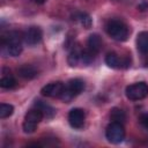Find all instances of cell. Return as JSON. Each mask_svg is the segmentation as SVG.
<instances>
[{
  "instance_id": "44dd1931",
  "label": "cell",
  "mask_w": 148,
  "mask_h": 148,
  "mask_svg": "<svg viewBox=\"0 0 148 148\" xmlns=\"http://www.w3.org/2000/svg\"><path fill=\"white\" fill-rule=\"evenodd\" d=\"M139 121H140L141 126H142L146 131H148V112L142 113V114L139 117Z\"/></svg>"
},
{
  "instance_id": "ba28073f",
  "label": "cell",
  "mask_w": 148,
  "mask_h": 148,
  "mask_svg": "<svg viewBox=\"0 0 148 148\" xmlns=\"http://www.w3.org/2000/svg\"><path fill=\"white\" fill-rule=\"evenodd\" d=\"M64 88H65L64 83L60 81H57V82H52L44 86L40 90V94L46 97H60V95L64 91Z\"/></svg>"
},
{
  "instance_id": "7402d4cb",
  "label": "cell",
  "mask_w": 148,
  "mask_h": 148,
  "mask_svg": "<svg viewBox=\"0 0 148 148\" xmlns=\"http://www.w3.org/2000/svg\"><path fill=\"white\" fill-rule=\"evenodd\" d=\"M138 8H139L140 10H145V9H147V8H148V3H147V2H143V3H140V5L138 6Z\"/></svg>"
},
{
  "instance_id": "8992f818",
  "label": "cell",
  "mask_w": 148,
  "mask_h": 148,
  "mask_svg": "<svg viewBox=\"0 0 148 148\" xmlns=\"http://www.w3.org/2000/svg\"><path fill=\"white\" fill-rule=\"evenodd\" d=\"M105 136L109 142L111 143H119L125 139V128L121 123L111 121L106 130H105Z\"/></svg>"
},
{
  "instance_id": "2e32d148",
  "label": "cell",
  "mask_w": 148,
  "mask_h": 148,
  "mask_svg": "<svg viewBox=\"0 0 148 148\" xmlns=\"http://www.w3.org/2000/svg\"><path fill=\"white\" fill-rule=\"evenodd\" d=\"M80 59H81V51H80L79 49L74 47V49L69 52V54H68L67 62H68V65H69V66L74 67V66H76V65L79 64Z\"/></svg>"
},
{
  "instance_id": "9a60e30c",
  "label": "cell",
  "mask_w": 148,
  "mask_h": 148,
  "mask_svg": "<svg viewBox=\"0 0 148 148\" xmlns=\"http://www.w3.org/2000/svg\"><path fill=\"white\" fill-rule=\"evenodd\" d=\"M110 118L112 121H117V123H121L124 124V121L126 120V114L125 112L119 109V108H113L110 112Z\"/></svg>"
},
{
  "instance_id": "8fae6325",
  "label": "cell",
  "mask_w": 148,
  "mask_h": 148,
  "mask_svg": "<svg viewBox=\"0 0 148 148\" xmlns=\"http://www.w3.org/2000/svg\"><path fill=\"white\" fill-rule=\"evenodd\" d=\"M17 74L25 80H31L37 75V69L31 65H22L17 68Z\"/></svg>"
},
{
  "instance_id": "e0dca14e",
  "label": "cell",
  "mask_w": 148,
  "mask_h": 148,
  "mask_svg": "<svg viewBox=\"0 0 148 148\" xmlns=\"http://www.w3.org/2000/svg\"><path fill=\"white\" fill-rule=\"evenodd\" d=\"M0 87L3 89H13L16 87V80L9 74V75H3L0 79Z\"/></svg>"
},
{
  "instance_id": "9c48e42d",
  "label": "cell",
  "mask_w": 148,
  "mask_h": 148,
  "mask_svg": "<svg viewBox=\"0 0 148 148\" xmlns=\"http://www.w3.org/2000/svg\"><path fill=\"white\" fill-rule=\"evenodd\" d=\"M23 37H24V42L28 45H36L42 40L43 32L38 27H30Z\"/></svg>"
},
{
  "instance_id": "4fadbf2b",
  "label": "cell",
  "mask_w": 148,
  "mask_h": 148,
  "mask_svg": "<svg viewBox=\"0 0 148 148\" xmlns=\"http://www.w3.org/2000/svg\"><path fill=\"white\" fill-rule=\"evenodd\" d=\"M35 108H37L38 110H40L42 113H43V116H44L45 118H52V117L56 114V110H54L51 105L46 104V103L43 102V101H39V99L36 101Z\"/></svg>"
},
{
  "instance_id": "52a82bcc",
  "label": "cell",
  "mask_w": 148,
  "mask_h": 148,
  "mask_svg": "<svg viewBox=\"0 0 148 148\" xmlns=\"http://www.w3.org/2000/svg\"><path fill=\"white\" fill-rule=\"evenodd\" d=\"M84 119H86V114L82 109L75 108V109H72L68 113V123L73 128L79 130V128L83 127Z\"/></svg>"
},
{
  "instance_id": "d6986e66",
  "label": "cell",
  "mask_w": 148,
  "mask_h": 148,
  "mask_svg": "<svg viewBox=\"0 0 148 148\" xmlns=\"http://www.w3.org/2000/svg\"><path fill=\"white\" fill-rule=\"evenodd\" d=\"M76 18L79 20V22L86 29H89L90 28V25H91V18H90V16L88 14H86V13H79L77 16H76Z\"/></svg>"
},
{
  "instance_id": "5bb4252c",
  "label": "cell",
  "mask_w": 148,
  "mask_h": 148,
  "mask_svg": "<svg viewBox=\"0 0 148 148\" xmlns=\"http://www.w3.org/2000/svg\"><path fill=\"white\" fill-rule=\"evenodd\" d=\"M105 64L111 68H119L123 65V62L120 61L118 54L114 53V52H109L105 56Z\"/></svg>"
},
{
  "instance_id": "277c9868",
  "label": "cell",
  "mask_w": 148,
  "mask_h": 148,
  "mask_svg": "<svg viewBox=\"0 0 148 148\" xmlns=\"http://www.w3.org/2000/svg\"><path fill=\"white\" fill-rule=\"evenodd\" d=\"M126 97L131 101H140L148 96V84L143 81L130 84L125 90Z\"/></svg>"
},
{
  "instance_id": "7c38bea8",
  "label": "cell",
  "mask_w": 148,
  "mask_h": 148,
  "mask_svg": "<svg viewBox=\"0 0 148 148\" xmlns=\"http://www.w3.org/2000/svg\"><path fill=\"white\" fill-rule=\"evenodd\" d=\"M136 47L142 54H148V32L142 31L138 35Z\"/></svg>"
},
{
  "instance_id": "7a4b0ae2",
  "label": "cell",
  "mask_w": 148,
  "mask_h": 148,
  "mask_svg": "<svg viewBox=\"0 0 148 148\" xmlns=\"http://www.w3.org/2000/svg\"><path fill=\"white\" fill-rule=\"evenodd\" d=\"M105 30L111 38L118 42H124L128 37L127 25L119 20H110L105 25Z\"/></svg>"
},
{
  "instance_id": "6da1fadb",
  "label": "cell",
  "mask_w": 148,
  "mask_h": 148,
  "mask_svg": "<svg viewBox=\"0 0 148 148\" xmlns=\"http://www.w3.org/2000/svg\"><path fill=\"white\" fill-rule=\"evenodd\" d=\"M22 39H24V37H22L21 32L10 31L6 36L1 37V44L6 47L9 56L17 57L22 52Z\"/></svg>"
},
{
  "instance_id": "30bf717a",
  "label": "cell",
  "mask_w": 148,
  "mask_h": 148,
  "mask_svg": "<svg viewBox=\"0 0 148 148\" xmlns=\"http://www.w3.org/2000/svg\"><path fill=\"white\" fill-rule=\"evenodd\" d=\"M102 45H103V42H102V38L99 37V35L97 34H91L89 37H88V40H87V49L92 52L94 54H97L99 53V51L102 50Z\"/></svg>"
},
{
  "instance_id": "ffe728a7",
  "label": "cell",
  "mask_w": 148,
  "mask_h": 148,
  "mask_svg": "<svg viewBox=\"0 0 148 148\" xmlns=\"http://www.w3.org/2000/svg\"><path fill=\"white\" fill-rule=\"evenodd\" d=\"M95 57H96V54H94L92 52H90L88 49L81 51V60H82V62H84V64H90V62H92L94 59H95Z\"/></svg>"
},
{
  "instance_id": "603a6c76",
  "label": "cell",
  "mask_w": 148,
  "mask_h": 148,
  "mask_svg": "<svg viewBox=\"0 0 148 148\" xmlns=\"http://www.w3.org/2000/svg\"><path fill=\"white\" fill-rule=\"evenodd\" d=\"M34 1H35L36 3H39V5H40V3H44V2H45V0H34Z\"/></svg>"
},
{
  "instance_id": "ac0fdd59",
  "label": "cell",
  "mask_w": 148,
  "mask_h": 148,
  "mask_svg": "<svg viewBox=\"0 0 148 148\" xmlns=\"http://www.w3.org/2000/svg\"><path fill=\"white\" fill-rule=\"evenodd\" d=\"M14 112V106L10 104H6V103H1L0 104V118L5 119L9 116H12Z\"/></svg>"
},
{
  "instance_id": "3957f363",
  "label": "cell",
  "mask_w": 148,
  "mask_h": 148,
  "mask_svg": "<svg viewBox=\"0 0 148 148\" xmlns=\"http://www.w3.org/2000/svg\"><path fill=\"white\" fill-rule=\"evenodd\" d=\"M83 89H84V82L81 79H72L65 86L64 91L60 95V98L64 102L69 103L76 95H79L80 92H82Z\"/></svg>"
},
{
  "instance_id": "5b68a950",
  "label": "cell",
  "mask_w": 148,
  "mask_h": 148,
  "mask_svg": "<svg viewBox=\"0 0 148 148\" xmlns=\"http://www.w3.org/2000/svg\"><path fill=\"white\" fill-rule=\"evenodd\" d=\"M44 118L43 113L40 110H38L37 108L30 110L27 112V114L24 116V121H23V131L25 133H32L35 132L37 125L42 121V119Z\"/></svg>"
}]
</instances>
